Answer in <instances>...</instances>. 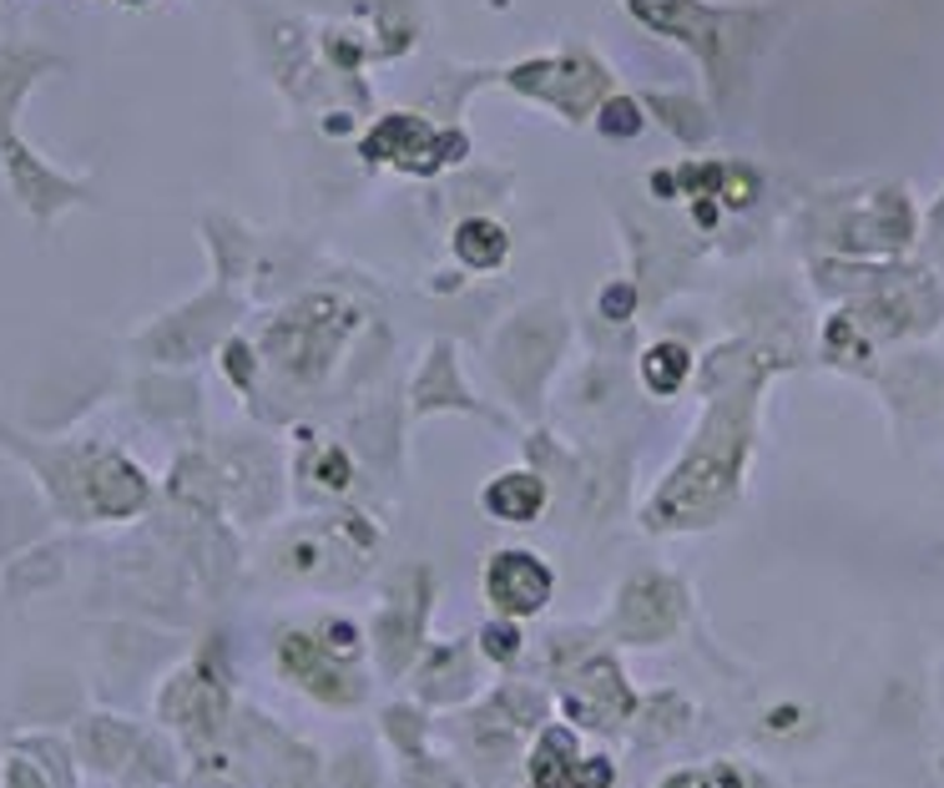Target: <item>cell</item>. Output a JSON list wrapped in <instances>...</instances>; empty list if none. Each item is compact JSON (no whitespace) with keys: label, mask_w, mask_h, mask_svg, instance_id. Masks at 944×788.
<instances>
[{"label":"cell","mask_w":944,"mask_h":788,"mask_svg":"<svg viewBox=\"0 0 944 788\" xmlns=\"http://www.w3.org/2000/svg\"><path fill=\"white\" fill-rule=\"evenodd\" d=\"M339 536H344V525H319V531L289 536V546H283V571H293V576H334V551L363 556L359 541H354V546H339Z\"/></svg>","instance_id":"cell-6"},{"label":"cell","mask_w":944,"mask_h":788,"mask_svg":"<svg viewBox=\"0 0 944 788\" xmlns=\"http://www.w3.org/2000/svg\"><path fill=\"white\" fill-rule=\"evenodd\" d=\"M319 643L329 647L334 657H354L359 652V632H354L349 622H329V637H319Z\"/></svg>","instance_id":"cell-11"},{"label":"cell","mask_w":944,"mask_h":788,"mask_svg":"<svg viewBox=\"0 0 944 788\" xmlns=\"http://www.w3.org/2000/svg\"><path fill=\"white\" fill-rule=\"evenodd\" d=\"M91 496H97V511L122 516V511H131V506H142L146 485L127 460H102V470L91 475Z\"/></svg>","instance_id":"cell-7"},{"label":"cell","mask_w":944,"mask_h":788,"mask_svg":"<svg viewBox=\"0 0 944 788\" xmlns=\"http://www.w3.org/2000/svg\"><path fill=\"white\" fill-rule=\"evenodd\" d=\"M329 647L319 643V637H308V632H289L283 637V647H278V662L298 677V683L314 692V698L323 702H354L363 692V683L354 677L349 668H339V662H329Z\"/></svg>","instance_id":"cell-2"},{"label":"cell","mask_w":944,"mask_h":788,"mask_svg":"<svg viewBox=\"0 0 944 788\" xmlns=\"http://www.w3.org/2000/svg\"><path fill=\"white\" fill-rule=\"evenodd\" d=\"M531 774H536V788H611L616 768L607 759L582 763L576 759V738L566 728H546Z\"/></svg>","instance_id":"cell-3"},{"label":"cell","mask_w":944,"mask_h":788,"mask_svg":"<svg viewBox=\"0 0 944 788\" xmlns=\"http://www.w3.org/2000/svg\"><path fill=\"white\" fill-rule=\"evenodd\" d=\"M683 617V592L672 582H632L622 597V632H632L637 643H656L667 637Z\"/></svg>","instance_id":"cell-4"},{"label":"cell","mask_w":944,"mask_h":788,"mask_svg":"<svg viewBox=\"0 0 944 788\" xmlns=\"http://www.w3.org/2000/svg\"><path fill=\"white\" fill-rule=\"evenodd\" d=\"M707 788H738V774H732V768H712Z\"/></svg>","instance_id":"cell-14"},{"label":"cell","mask_w":944,"mask_h":788,"mask_svg":"<svg viewBox=\"0 0 944 788\" xmlns=\"http://www.w3.org/2000/svg\"><path fill=\"white\" fill-rule=\"evenodd\" d=\"M601 127H611V131H622V137H632V131L641 127V117H637V106H632V102H611V106H607V117H601Z\"/></svg>","instance_id":"cell-12"},{"label":"cell","mask_w":944,"mask_h":788,"mask_svg":"<svg viewBox=\"0 0 944 788\" xmlns=\"http://www.w3.org/2000/svg\"><path fill=\"white\" fill-rule=\"evenodd\" d=\"M601 308H611V319H626V308H632V289H611L607 298H601Z\"/></svg>","instance_id":"cell-13"},{"label":"cell","mask_w":944,"mask_h":788,"mask_svg":"<svg viewBox=\"0 0 944 788\" xmlns=\"http://www.w3.org/2000/svg\"><path fill=\"white\" fill-rule=\"evenodd\" d=\"M480 647H485V657H490V662H510V657L521 652V632H515V622H510V617H500V622H485V632H480Z\"/></svg>","instance_id":"cell-10"},{"label":"cell","mask_w":944,"mask_h":788,"mask_svg":"<svg viewBox=\"0 0 944 788\" xmlns=\"http://www.w3.org/2000/svg\"><path fill=\"white\" fill-rule=\"evenodd\" d=\"M641 380L652 384L656 394H672L687 380V349L683 344H656V349L641 359Z\"/></svg>","instance_id":"cell-9"},{"label":"cell","mask_w":944,"mask_h":788,"mask_svg":"<svg viewBox=\"0 0 944 788\" xmlns=\"http://www.w3.org/2000/svg\"><path fill=\"white\" fill-rule=\"evenodd\" d=\"M485 592L506 617H531L551 597V571L531 551H500L485 567Z\"/></svg>","instance_id":"cell-1"},{"label":"cell","mask_w":944,"mask_h":788,"mask_svg":"<svg viewBox=\"0 0 944 788\" xmlns=\"http://www.w3.org/2000/svg\"><path fill=\"white\" fill-rule=\"evenodd\" d=\"M540 506H546V485H540V475H531V470H510V475H495L490 485H485V511L495 516V521H536Z\"/></svg>","instance_id":"cell-5"},{"label":"cell","mask_w":944,"mask_h":788,"mask_svg":"<svg viewBox=\"0 0 944 788\" xmlns=\"http://www.w3.org/2000/svg\"><path fill=\"white\" fill-rule=\"evenodd\" d=\"M455 253H460L470 268H495V263L506 258V233L485 218H470V223H460V233H455Z\"/></svg>","instance_id":"cell-8"},{"label":"cell","mask_w":944,"mask_h":788,"mask_svg":"<svg viewBox=\"0 0 944 788\" xmlns=\"http://www.w3.org/2000/svg\"><path fill=\"white\" fill-rule=\"evenodd\" d=\"M131 5H137V0H131Z\"/></svg>","instance_id":"cell-15"}]
</instances>
